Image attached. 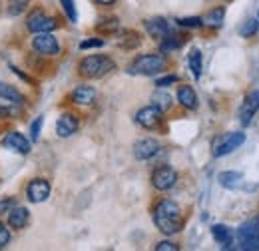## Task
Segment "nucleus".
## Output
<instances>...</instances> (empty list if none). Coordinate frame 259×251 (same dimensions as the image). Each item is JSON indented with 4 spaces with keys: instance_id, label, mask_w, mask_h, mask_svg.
Segmentation results:
<instances>
[{
    "instance_id": "obj_34",
    "label": "nucleus",
    "mask_w": 259,
    "mask_h": 251,
    "mask_svg": "<svg viewBox=\"0 0 259 251\" xmlns=\"http://www.w3.org/2000/svg\"><path fill=\"white\" fill-rule=\"evenodd\" d=\"M100 46H104V40H102V38H92V40H84V42H80V50L100 48Z\"/></svg>"
},
{
    "instance_id": "obj_31",
    "label": "nucleus",
    "mask_w": 259,
    "mask_h": 251,
    "mask_svg": "<svg viewBox=\"0 0 259 251\" xmlns=\"http://www.w3.org/2000/svg\"><path fill=\"white\" fill-rule=\"evenodd\" d=\"M60 2H62V6H64V12L68 14V18H70L72 22H76V20H78V14H76L74 0H60Z\"/></svg>"
},
{
    "instance_id": "obj_1",
    "label": "nucleus",
    "mask_w": 259,
    "mask_h": 251,
    "mask_svg": "<svg viewBox=\"0 0 259 251\" xmlns=\"http://www.w3.org/2000/svg\"><path fill=\"white\" fill-rule=\"evenodd\" d=\"M154 223L165 235H174V233L182 231L184 218H182L180 205L171 199H162L154 210Z\"/></svg>"
},
{
    "instance_id": "obj_37",
    "label": "nucleus",
    "mask_w": 259,
    "mask_h": 251,
    "mask_svg": "<svg viewBox=\"0 0 259 251\" xmlns=\"http://www.w3.org/2000/svg\"><path fill=\"white\" fill-rule=\"evenodd\" d=\"M178 82V76H165V78H160L158 82H156V86H160V88H165V86H169V84H176Z\"/></svg>"
},
{
    "instance_id": "obj_2",
    "label": "nucleus",
    "mask_w": 259,
    "mask_h": 251,
    "mask_svg": "<svg viewBox=\"0 0 259 251\" xmlns=\"http://www.w3.org/2000/svg\"><path fill=\"white\" fill-rule=\"evenodd\" d=\"M165 68V60L160 54H142L128 66L130 74L136 76H154Z\"/></svg>"
},
{
    "instance_id": "obj_38",
    "label": "nucleus",
    "mask_w": 259,
    "mask_h": 251,
    "mask_svg": "<svg viewBox=\"0 0 259 251\" xmlns=\"http://www.w3.org/2000/svg\"><path fill=\"white\" fill-rule=\"evenodd\" d=\"M98 4H104V6H108V4H114L116 0H96Z\"/></svg>"
},
{
    "instance_id": "obj_4",
    "label": "nucleus",
    "mask_w": 259,
    "mask_h": 251,
    "mask_svg": "<svg viewBox=\"0 0 259 251\" xmlns=\"http://www.w3.org/2000/svg\"><path fill=\"white\" fill-rule=\"evenodd\" d=\"M237 243L241 249H259V216L253 220L245 221L243 225H239V229L235 231Z\"/></svg>"
},
{
    "instance_id": "obj_8",
    "label": "nucleus",
    "mask_w": 259,
    "mask_h": 251,
    "mask_svg": "<svg viewBox=\"0 0 259 251\" xmlns=\"http://www.w3.org/2000/svg\"><path fill=\"white\" fill-rule=\"evenodd\" d=\"M26 26H28L30 32L38 34V32H52L58 26V22H56V18L44 14L42 10H34L32 14L28 16V20H26Z\"/></svg>"
},
{
    "instance_id": "obj_7",
    "label": "nucleus",
    "mask_w": 259,
    "mask_h": 251,
    "mask_svg": "<svg viewBox=\"0 0 259 251\" xmlns=\"http://www.w3.org/2000/svg\"><path fill=\"white\" fill-rule=\"evenodd\" d=\"M176 182H178V174H176V170L169 168V165H160V168H156L154 174H152V186L158 189V191H167V189H171L176 186Z\"/></svg>"
},
{
    "instance_id": "obj_13",
    "label": "nucleus",
    "mask_w": 259,
    "mask_h": 251,
    "mask_svg": "<svg viewBox=\"0 0 259 251\" xmlns=\"http://www.w3.org/2000/svg\"><path fill=\"white\" fill-rule=\"evenodd\" d=\"M259 110V92H251V94L245 98V102L241 104V110H239V118H241V124L249 126L253 116L257 114Z\"/></svg>"
},
{
    "instance_id": "obj_28",
    "label": "nucleus",
    "mask_w": 259,
    "mask_h": 251,
    "mask_svg": "<svg viewBox=\"0 0 259 251\" xmlns=\"http://www.w3.org/2000/svg\"><path fill=\"white\" fill-rule=\"evenodd\" d=\"M118 28H120V22H118V18H108V20H102V24H98V30L104 32V34L116 32Z\"/></svg>"
},
{
    "instance_id": "obj_30",
    "label": "nucleus",
    "mask_w": 259,
    "mask_h": 251,
    "mask_svg": "<svg viewBox=\"0 0 259 251\" xmlns=\"http://www.w3.org/2000/svg\"><path fill=\"white\" fill-rule=\"evenodd\" d=\"M120 46H124V48H136V46H140V36L136 32H126V38L120 42Z\"/></svg>"
},
{
    "instance_id": "obj_19",
    "label": "nucleus",
    "mask_w": 259,
    "mask_h": 251,
    "mask_svg": "<svg viewBox=\"0 0 259 251\" xmlns=\"http://www.w3.org/2000/svg\"><path fill=\"white\" fill-rule=\"evenodd\" d=\"M178 102L188 108V110H195L197 108V96H195L192 86H180L178 88Z\"/></svg>"
},
{
    "instance_id": "obj_9",
    "label": "nucleus",
    "mask_w": 259,
    "mask_h": 251,
    "mask_svg": "<svg viewBox=\"0 0 259 251\" xmlns=\"http://www.w3.org/2000/svg\"><path fill=\"white\" fill-rule=\"evenodd\" d=\"M162 110H158L154 104L152 106H146V108H142V110H138V114H136V122L142 126V128H146V130H154V128H158L160 122H162Z\"/></svg>"
},
{
    "instance_id": "obj_26",
    "label": "nucleus",
    "mask_w": 259,
    "mask_h": 251,
    "mask_svg": "<svg viewBox=\"0 0 259 251\" xmlns=\"http://www.w3.org/2000/svg\"><path fill=\"white\" fill-rule=\"evenodd\" d=\"M180 46H182V42L178 40V36L167 34L165 38H162V46H160V48H162V52H165V54H167V52H171V50H178Z\"/></svg>"
},
{
    "instance_id": "obj_32",
    "label": "nucleus",
    "mask_w": 259,
    "mask_h": 251,
    "mask_svg": "<svg viewBox=\"0 0 259 251\" xmlns=\"http://www.w3.org/2000/svg\"><path fill=\"white\" fill-rule=\"evenodd\" d=\"M42 124H44V116H38V118L32 122V126H30V138H32V142H38V136H40Z\"/></svg>"
},
{
    "instance_id": "obj_36",
    "label": "nucleus",
    "mask_w": 259,
    "mask_h": 251,
    "mask_svg": "<svg viewBox=\"0 0 259 251\" xmlns=\"http://www.w3.org/2000/svg\"><path fill=\"white\" fill-rule=\"evenodd\" d=\"M180 247L176 245V243H171V241H160L158 245H156V251H178Z\"/></svg>"
},
{
    "instance_id": "obj_5",
    "label": "nucleus",
    "mask_w": 259,
    "mask_h": 251,
    "mask_svg": "<svg viewBox=\"0 0 259 251\" xmlns=\"http://www.w3.org/2000/svg\"><path fill=\"white\" fill-rule=\"evenodd\" d=\"M243 142H245V134H241V132L224 134V136L215 138V140H213V144H211L213 156H215V157L227 156V154H231L233 150H237V148H239Z\"/></svg>"
},
{
    "instance_id": "obj_6",
    "label": "nucleus",
    "mask_w": 259,
    "mask_h": 251,
    "mask_svg": "<svg viewBox=\"0 0 259 251\" xmlns=\"http://www.w3.org/2000/svg\"><path fill=\"white\" fill-rule=\"evenodd\" d=\"M32 48L34 52H38L42 56H56V54H60L58 38L54 34H50V32H38V34H34Z\"/></svg>"
},
{
    "instance_id": "obj_35",
    "label": "nucleus",
    "mask_w": 259,
    "mask_h": 251,
    "mask_svg": "<svg viewBox=\"0 0 259 251\" xmlns=\"http://www.w3.org/2000/svg\"><path fill=\"white\" fill-rule=\"evenodd\" d=\"M12 207H14V197H4V199H0V216L8 214Z\"/></svg>"
},
{
    "instance_id": "obj_20",
    "label": "nucleus",
    "mask_w": 259,
    "mask_h": 251,
    "mask_svg": "<svg viewBox=\"0 0 259 251\" xmlns=\"http://www.w3.org/2000/svg\"><path fill=\"white\" fill-rule=\"evenodd\" d=\"M0 98L14 104V106H24V96L20 94L14 86H8V84H0Z\"/></svg>"
},
{
    "instance_id": "obj_23",
    "label": "nucleus",
    "mask_w": 259,
    "mask_h": 251,
    "mask_svg": "<svg viewBox=\"0 0 259 251\" xmlns=\"http://www.w3.org/2000/svg\"><path fill=\"white\" fill-rule=\"evenodd\" d=\"M188 66H190V70H192V74H194V78H199L201 76V52L197 50V48H192L190 50V54H188Z\"/></svg>"
},
{
    "instance_id": "obj_22",
    "label": "nucleus",
    "mask_w": 259,
    "mask_h": 251,
    "mask_svg": "<svg viewBox=\"0 0 259 251\" xmlns=\"http://www.w3.org/2000/svg\"><path fill=\"white\" fill-rule=\"evenodd\" d=\"M224 16H226V10H224V8H213V10H209L201 20H203V26L220 28V26L224 24Z\"/></svg>"
},
{
    "instance_id": "obj_24",
    "label": "nucleus",
    "mask_w": 259,
    "mask_h": 251,
    "mask_svg": "<svg viewBox=\"0 0 259 251\" xmlns=\"http://www.w3.org/2000/svg\"><path fill=\"white\" fill-rule=\"evenodd\" d=\"M152 100H154V106L158 110H162V112H167L171 108V96L167 92H163V90H158L156 94L152 96Z\"/></svg>"
},
{
    "instance_id": "obj_17",
    "label": "nucleus",
    "mask_w": 259,
    "mask_h": 251,
    "mask_svg": "<svg viewBox=\"0 0 259 251\" xmlns=\"http://www.w3.org/2000/svg\"><path fill=\"white\" fill-rule=\"evenodd\" d=\"M28 218H30V212L26 207H12L8 212V225L12 229H22V227H26Z\"/></svg>"
},
{
    "instance_id": "obj_33",
    "label": "nucleus",
    "mask_w": 259,
    "mask_h": 251,
    "mask_svg": "<svg viewBox=\"0 0 259 251\" xmlns=\"http://www.w3.org/2000/svg\"><path fill=\"white\" fill-rule=\"evenodd\" d=\"M10 241V229L6 227V223H0V249H4Z\"/></svg>"
},
{
    "instance_id": "obj_18",
    "label": "nucleus",
    "mask_w": 259,
    "mask_h": 251,
    "mask_svg": "<svg viewBox=\"0 0 259 251\" xmlns=\"http://www.w3.org/2000/svg\"><path fill=\"white\" fill-rule=\"evenodd\" d=\"M72 100H74V104L90 106V104L96 100V90H94L92 86H78V88L72 92Z\"/></svg>"
},
{
    "instance_id": "obj_21",
    "label": "nucleus",
    "mask_w": 259,
    "mask_h": 251,
    "mask_svg": "<svg viewBox=\"0 0 259 251\" xmlns=\"http://www.w3.org/2000/svg\"><path fill=\"white\" fill-rule=\"evenodd\" d=\"M220 184L227 189H235L241 186V182H243V174L241 172H224V174H220Z\"/></svg>"
},
{
    "instance_id": "obj_11",
    "label": "nucleus",
    "mask_w": 259,
    "mask_h": 251,
    "mask_svg": "<svg viewBox=\"0 0 259 251\" xmlns=\"http://www.w3.org/2000/svg\"><path fill=\"white\" fill-rule=\"evenodd\" d=\"M26 195H28V199L32 203H42V201H46L50 197V184L46 180H42V178L32 180L28 184V188H26Z\"/></svg>"
},
{
    "instance_id": "obj_25",
    "label": "nucleus",
    "mask_w": 259,
    "mask_h": 251,
    "mask_svg": "<svg viewBox=\"0 0 259 251\" xmlns=\"http://www.w3.org/2000/svg\"><path fill=\"white\" fill-rule=\"evenodd\" d=\"M28 2H30V0H10L8 6H6V12H8L10 16H20V14L28 8Z\"/></svg>"
},
{
    "instance_id": "obj_10",
    "label": "nucleus",
    "mask_w": 259,
    "mask_h": 251,
    "mask_svg": "<svg viewBox=\"0 0 259 251\" xmlns=\"http://www.w3.org/2000/svg\"><path fill=\"white\" fill-rule=\"evenodd\" d=\"M2 146L6 150H12L16 154H22L26 156L30 152V142L20 134V132H8L4 138H2Z\"/></svg>"
},
{
    "instance_id": "obj_12",
    "label": "nucleus",
    "mask_w": 259,
    "mask_h": 251,
    "mask_svg": "<svg viewBox=\"0 0 259 251\" xmlns=\"http://www.w3.org/2000/svg\"><path fill=\"white\" fill-rule=\"evenodd\" d=\"M158 152H160V144L154 138H144V140L134 144V156H136V159H142V161L144 159H152Z\"/></svg>"
},
{
    "instance_id": "obj_29",
    "label": "nucleus",
    "mask_w": 259,
    "mask_h": 251,
    "mask_svg": "<svg viewBox=\"0 0 259 251\" xmlns=\"http://www.w3.org/2000/svg\"><path fill=\"white\" fill-rule=\"evenodd\" d=\"M178 24L184 28H199V26H203V20L197 16H190V18H178Z\"/></svg>"
},
{
    "instance_id": "obj_15",
    "label": "nucleus",
    "mask_w": 259,
    "mask_h": 251,
    "mask_svg": "<svg viewBox=\"0 0 259 251\" xmlns=\"http://www.w3.org/2000/svg\"><path fill=\"white\" fill-rule=\"evenodd\" d=\"M211 235H213V239L224 247V249H229L231 245H233V241H235V233L224 225V223H218V225H213L211 227Z\"/></svg>"
},
{
    "instance_id": "obj_27",
    "label": "nucleus",
    "mask_w": 259,
    "mask_h": 251,
    "mask_svg": "<svg viewBox=\"0 0 259 251\" xmlns=\"http://www.w3.org/2000/svg\"><path fill=\"white\" fill-rule=\"evenodd\" d=\"M257 30H259V22L255 18H249V20H245V24L239 28V34H241L243 38H249V36H253Z\"/></svg>"
},
{
    "instance_id": "obj_14",
    "label": "nucleus",
    "mask_w": 259,
    "mask_h": 251,
    "mask_svg": "<svg viewBox=\"0 0 259 251\" xmlns=\"http://www.w3.org/2000/svg\"><path fill=\"white\" fill-rule=\"evenodd\" d=\"M78 130V118L74 114H62L56 122V134L60 138H70Z\"/></svg>"
},
{
    "instance_id": "obj_16",
    "label": "nucleus",
    "mask_w": 259,
    "mask_h": 251,
    "mask_svg": "<svg viewBox=\"0 0 259 251\" xmlns=\"http://www.w3.org/2000/svg\"><path fill=\"white\" fill-rule=\"evenodd\" d=\"M146 30H148V34H150L152 38L162 40V38H165V36L169 34V24H167V20H165V18L156 16V18L146 20Z\"/></svg>"
},
{
    "instance_id": "obj_3",
    "label": "nucleus",
    "mask_w": 259,
    "mask_h": 251,
    "mask_svg": "<svg viewBox=\"0 0 259 251\" xmlns=\"http://www.w3.org/2000/svg\"><path fill=\"white\" fill-rule=\"evenodd\" d=\"M80 74L86 76V78H102L106 76L108 72L114 70V60L108 58V56H102V54H96V56H88L84 58L80 66H78Z\"/></svg>"
}]
</instances>
